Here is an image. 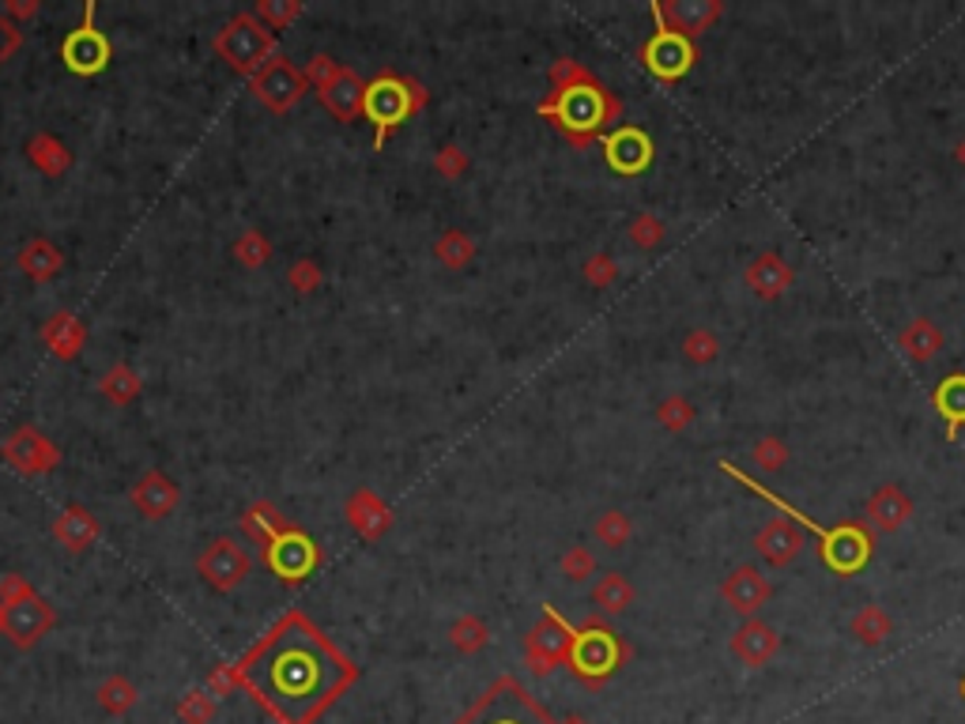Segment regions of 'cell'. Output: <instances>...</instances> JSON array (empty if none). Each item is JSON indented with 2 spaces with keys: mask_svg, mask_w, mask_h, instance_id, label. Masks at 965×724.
I'll use <instances>...</instances> for the list:
<instances>
[{
  "mask_svg": "<svg viewBox=\"0 0 965 724\" xmlns=\"http://www.w3.org/2000/svg\"><path fill=\"white\" fill-rule=\"evenodd\" d=\"M0 453H4V461L23 475H42V472H50L61 464L57 445H53L50 438H42L34 427H20L15 434H8L4 445H0Z\"/></svg>",
  "mask_w": 965,
  "mask_h": 724,
  "instance_id": "17",
  "label": "cell"
},
{
  "mask_svg": "<svg viewBox=\"0 0 965 724\" xmlns=\"http://www.w3.org/2000/svg\"><path fill=\"white\" fill-rule=\"evenodd\" d=\"M633 597H638V592H633L630 577L619 574V570L604 574L600 581L592 585V604L600 608V616H608V619L622 616V611H627L630 604H633Z\"/></svg>",
  "mask_w": 965,
  "mask_h": 724,
  "instance_id": "30",
  "label": "cell"
},
{
  "mask_svg": "<svg viewBox=\"0 0 965 724\" xmlns=\"http://www.w3.org/2000/svg\"><path fill=\"white\" fill-rule=\"evenodd\" d=\"M683 359L691 366H710L716 363V355H721V340H716L713 328H691V333L683 336Z\"/></svg>",
  "mask_w": 965,
  "mask_h": 724,
  "instance_id": "39",
  "label": "cell"
},
{
  "mask_svg": "<svg viewBox=\"0 0 965 724\" xmlns=\"http://www.w3.org/2000/svg\"><path fill=\"white\" fill-rule=\"evenodd\" d=\"M558 724H588L585 717H566V721H558Z\"/></svg>",
  "mask_w": 965,
  "mask_h": 724,
  "instance_id": "57",
  "label": "cell"
},
{
  "mask_svg": "<svg viewBox=\"0 0 965 724\" xmlns=\"http://www.w3.org/2000/svg\"><path fill=\"white\" fill-rule=\"evenodd\" d=\"M943 344H946V336L932 317H913L902 333H898V347H902L905 359H913V363L935 359V355L943 351Z\"/></svg>",
  "mask_w": 965,
  "mask_h": 724,
  "instance_id": "25",
  "label": "cell"
},
{
  "mask_svg": "<svg viewBox=\"0 0 965 724\" xmlns=\"http://www.w3.org/2000/svg\"><path fill=\"white\" fill-rule=\"evenodd\" d=\"M136 686L125 680V675H109V680L98 686V705H103L106 713H114V717H125L128 710L136 705Z\"/></svg>",
  "mask_w": 965,
  "mask_h": 724,
  "instance_id": "38",
  "label": "cell"
},
{
  "mask_svg": "<svg viewBox=\"0 0 965 724\" xmlns=\"http://www.w3.org/2000/svg\"><path fill=\"white\" fill-rule=\"evenodd\" d=\"M954 162H958V167L965 170V136H962L958 144H954Z\"/></svg>",
  "mask_w": 965,
  "mask_h": 724,
  "instance_id": "56",
  "label": "cell"
},
{
  "mask_svg": "<svg viewBox=\"0 0 965 724\" xmlns=\"http://www.w3.org/2000/svg\"><path fill=\"white\" fill-rule=\"evenodd\" d=\"M962 699H965V675H962Z\"/></svg>",
  "mask_w": 965,
  "mask_h": 724,
  "instance_id": "59",
  "label": "cell"
},
{
  "mask_svg": "<svg viewBox=\"0 0 965 724\" xmlns=\"http://www.w3.org/2000/svg\"><path fill=\"white\" fill-rule=\"evenodd\" d=\"M728 653L743 668H766L780 653V634L774 622L766 619H743L728 638Z\"/></svg>",
  "mask_w": 965,
  "mask_h": 724,
  "instance_id": "19",
  "label": "cell"
},
{
  "mask_svg": "<svg viewBox=\"0 0 965 724\" xmlns=\"http://www.w3.org/2000/svg\"><path fill=\"white\" fill-rule=\"evenodd\" d=\"M250 87H253V95L272 109V114H287V109L310 91V80H306V72L294 69L287 57H272L250 80Z\"/></svg>",
  "mask_w": 965,
  "mask_h": 724,
  "instance_id": "14",
  "label": "cell"
},
{
  "mask_svg": "<svg viewBox=\"0 0 965 724\" xmlns=\"http://www.w3.org/2000/svg\"><path fill=\"white\" fill-rule=\"evenodd\" d=\"M558 570L566 574V581H588V577L596 574V555L588 552V547L574 544L569 552L563 555V563H558Z\"/></svg>",
  "mask_w": 965,
  "mask_h": 724,
  "instance_id": "47",
  "label": "cell"
},
{
  "mask_svg": "<svg viewBox=\"0 0 965 724\" xmlns=\"http://www.w3.org/2000/svg\"><path fill=\"white\" fill-rule=\"evenodd\" d=\"M253 15L275 34V31H283V27H287L291 20H298V15H302V0H261Z\"/></svg>",
  "mask_w": 965,
  "mask_h": 724,
  "instance_id": "44",
  "label": "cell"
},
{
  "mask_svg": "<svg viewBox=\"0 0 965 724\" xmlns=\"http://www.w3.org/2000/svg\"><path fill=\"white\" fill-rule=\"evenodd\" d=\"M317 95H321V103L339 117V122H355V117H363L366 84L355 76L352 69H339V76L325 91H317Z\"/></svg>",
  "mask_w": 965,
  "mask_h": 724,
  "instance_id": "24",
  "label": "cell"
},
{
  "mask_svg": "<svg viewBox=\"0 0 965 724\" xmlns=\"http://www.w3.org/2000/svg\"><path fill=\"white\" fill-rule=\"evenodd\" d=\"M238 680L280 724H314L358 680V664L314 619L287 611L238 661Z\"/></svg>",
  "mask_w": 965,
  "mask_h": 724,
  "instance_id": "1",
  "label": "cell"
},
{
  "mask_svg": "<svg viewBox=\"0 0 965 724\" xmlns=\"http://www.w3.org/2000/svg\"><path fill=\"white\" fill-rule=\"evenodd\" d=\"M751 457H755V464L766 475H777L780 469L788 464V457H793V449H788L785 438L777 434H762L755 445H751Z\"/></svg>",
  "mask_w": 965,
  "mask_h": 724,
  "instance_id": "40",
  "label": "cell"
},
{
  "mask_svg": "<svg viewBox=\"0 0 965 724\" xmlns=\"http://www.w3.org/2000/svg\"><path fill=\"white\" fill-rule=\"evenodd\" d=\"M457 724H558L532 694L521 686V680L502 675L499 683L486 686V694Z\"/></svg>",
  "mask_w": 965,
  "mask_h": 724,
  "instance_id": "6",
  "label": "cell"
},
{
  "mask_svg": "<svg viewBox=\"0 0 965 724\" xmlns=\"http://www.w3.org/2000/svg\"><path fill=\"white\" fill-rule=\"evenodd\" d=\"M449 641H453L461 653H480V649L491 641V630H486V622H480L475 616H461L449 627Z\"/></svg>",
  "mask_w": 965,
  "mask_h": 724,
  "instance_id": "42",
  "label": "cell"
},
{
  "mask_svg": "<svg viewBox=\"0 0 965 724\" xmlns=\"http://www.w3.org/2000/svg\"><path fill=\"white\" fill-rule=\"evenodd\" d=\"M539 117H547L558 133L566 136L574 148H588L596 136H604L615 125L622 122V98L615 95L592 76V72H581L574 84L555 87L550 95L539 103Z\"/></svg>",
  "mask_w": 965,
  "mask_h": 724,
  "instance_id": "2",
  "label": "cell"
},
{
  "mask_svg": "<svg viewBox=\"0 0 965 724\" xmlns=\"http://www.w3.org/2000/svg\"><path fill=\"white\" fill-rule=\"evenodd\" d=\"M128 499H133V506H136V513H140V517L162 521V517H170V513L181 506V487L170 480L167 472H155L151 469V472H144V480L136 483Z\"/></svg>",
  "mask_w": 965,
  "mask_h": 724,
  "instance_id": "23",
  "label": "cell"
},
{
  "mask_svg": "<svg viewBox=\"0 0 965 724\" xmlns=\"http://www.w3.org/2000/svg\"><path fill=\"white\" fill-rule=\"evenodd\" d=\"M291 287L298 291V295H310V291L321 287V269L317 261H294V269L287 272Z\"/></svg>",
  "mask_w": 965,
  "mask_h": 724,
  "instance_id": "51",
  "label": "cell"
},
{
  "mask_svg": "<svg viewBox=\"0 0 965 724\" xmlns=\"http://www.w3.org/2000/svg\"><path fill=\"white\" fill-rule=\"evenodd\" d=\"M721 600L728 604L740 619H755L758 611L774 600V581H769L755 563H740L721 581Z\"/></svg>",
  "mask_w": 965,
  "mask_h": 724,
  "instance_id": "15",
  "label": "cell"
},
{
  "mask_svg": "<svg viewBox=\"0 0 965 724\" xmlns=\"http://www.w3.org/2000/svg\"><path fill=\"white\" fill-rule=\"evenodd\" d=\"M604 159H608V167L615 174H622V178H633V174L649 170V162H652L649 133H646V128H638V125L611 128V133L604 136Z\"/></svg>",
  "mask_w": 965,
  "mask_h": 724,
  "instance_id": "18",
  "label": "cell"
},
{
  "mask_svg": "<svg viewBox=\"0 0 965 724\" xmlns=\"http://www.w3.org/2000/svg\"><path fill=\"white\" fill-rule=\"evenodd\" d=\"M234 686H242V680H238V664H219L208 680V691L216 694V699L219 694H231Z\"/></svg>",
  "mask_w": 965,
  "mask_h": 724,
  "instance_id": "54",
  "label": "cell"
},
{
  "mask_svg": "<svg viewBox=\"0 0 965 724\" xmlns=\"http://www.w3.org/2000/svg\"><path fill=\"white\" fill-rule=\"evenodd\" d=\"M804 547H807V536L793 517H769L755 533V552L766 558L774 570L793 566L796 558L804 555Z\"/></svg>",
  "mask_w": 965,
  "mask_h": 724,
  "instance_id": "20",
  "label": "cell"
},
{
  "mask_svg": "<svg viewBox=\"0 0 965 724\" xmlns=\"http://www.w3.org/2000/svg\"><path fill=\"white\" fill-rule=\"evenodd\" d=\"M339 69H344V64L333 61V57H328V53H314V57H310V64H306V69H302V72H306V80H310V84H314L317 91H325V87L339 76Z\"/></svg>",
  "mask_w": 965,
  "mask_h": 724,
  "instance_id": "49",
  "label": "cell"
},
{
  "mask_svg": "<svg viewBox=\"0 0 965 724\" xmlns=\"http://www.w3.org/2000/svg\"><path fill=\"white\" fill-rule=\"evenodd\" d=\"M20 269L34 283H45V280H53L64 269V253L53 242H45V238H31V242L23 245V253H20Z\"/></svg>",
  "mask_w": 965,
  "mask_h": 724,
  "instance_id": "32",
  "label": "cell"
},
{
  "mask_svg": "<svg viewBox=\"0 0 965 724\" xmlns=\"http://www.w3.org/2000/svg\"><path fill=\"white\" fill-rule=\"evenodd\" d=\"M98 389H103L106 397L114 400V405H128V400L140 397V378H136V374L128 370L125 363H117L114 370L103 374V381H98Z\"/></svg>",
  "mask_w": 965,
  "mask_h": 724,
  "instance_id": "41",
  "label": "cell"
},
{
  "mask_svg": "<svg viewBox=\"0 0 965 724\" xmlns=\"http://www.w3.org/2000/svg\"><path fill=\"white\" fill-rule=\"evenodd\" d=\"M291 521H283V513L272 506V502H253L250 510H245V517H242V533L253 539L256 547H269L275 536L283 533V528H287Z\"/></svg>",
  "mask_w": 965,
  "mask_h": 724,
  "instance_id": "34",
  "label": "cell"
},
{
  "mask_svg": "<svg viewBox=\"0 0 965 724\" xmlns=\"http://www.w3.org/2000/svg\"><path fill=\"white\" fill-rule=\"evenodd\" d=\"M849 634L860 641V646L875 649V646H887L890 634H894V619L882 604H863V608L852 611L849 619Z\"/></svg>",
  "mask_w": 965,
  "mask_h": 724,
  "instance_id": "28",
  "label": "cell"
},
{
  "mask_svg": "<svg viewBox=\"0 0 965 724\" xmlns=\"http://www.w3.org/2000/svg\"><path fill=\"white\" fill-rule=\"evenodd\" d=\"M574 634L577 627H569L547 604L539 622L525 634V661L532 668V675H550L555 668H563L569 661V649H574Z\"/></svg>",
  "mask_w": 965,
  "mask_h": 724,
  "instance_id": "8",
  "label": "cell"
},
{
  "mask_svg": "<svg viewBox=\"0 0 965 724\" xmlns=\"http://www.w3.org/2000/svg\"><path fill=\"white\" fill-rule=\"evenodd\" d=\"M87 333H84V321H76L72 314H57L53 321H45L42 328V344L50 347L53 355H61V359H72V355L84 347Z\"/></svg>",
  "mask_w": 965,
  "mask_h": 724,
  "instance_id": "31",
  "label": "cell"
},
{
  "mask_svg": "<svg viewBox=\"0 0 965 724\" xmlns=\"http://www.w3.org/2000/svg\"><path fill=\"white\" fill-rule=\"evenodd\" d=\"M434 170H438L445 181H457V178H461V174L468 170V155H464L461 148H453V144H449V148H441V151L434 155Z\"/></svg>",
  "mask_w": 965,
  "mask_h": 724,
  "instance_id": "50",
  "label": "cell"
},
{
  "mask_svg": "<svg viewBox=\"0 0 965 724\" xmlns=\"http://www.w3.org/2000/svg\"><path fill=\"white\" fill-rule=\"evenodd\" d=\"M0 634H4V604H0Z\"/></svg>",
  "mask_w": 965,
  "mask_h": 724,
  "instance_id": "58",
  "label": "cell"
},
{
  "mask_svg": "<svg viewBox=\"0 0 965 724\" xmlns=\"http://www.w3.org/2000/svg\"><path fill=\"white\" fill-rule=\"evenodd\" d=\"M721 472H724V475H732L735 483H743V487H747V491H755L758 499H762V502H769V506H774L777 513H785V517H793L796 525L804 528V533H815V536H819V539H822V563L830 566V570L838 574V577H852V574L860 570V566H868L871 552H875V533H871L868 521H863V517L845 521V525H838V528H822L819 521L811 517V513L796 510L793 502H785V499H780V494H774V491L766 487V483H758L755 475L740 472L732 461H721Z\"/></svg>",
  "mask_w": 965,
  "mask_h": 724,
  "instance_id": "3",
  "label": "cell"
},
{
  "mask_svg": "<svg viewBox=\"0 0 965 724\" xmlns=\"http://www.w3.org/2000/svg\"><path fill=\"white\" fill-rule=\"evenodd\" d=\"M261 558L280 581L298 585L321 566V547H317V539L310 533H302L298 525H287L269 547H264Z\"/></svg>",
  "mask_w": 965,
  "mask_h": 724,
  "instance_id": "9",
  "label": "cell"
},
{
  "mask_svg": "<svg viewBox=\"0 0 965 724\" xmlns=\"http://www.w3.org/2000/svg\"><path fill=\"white\" fill-rule=\"evenodd\" d=\"M95 12H98L95 0H87V4H84V23L72 27V31L64 34V42H61V61H64V69H69L72 76H98V72L109 64V57H114L109 39L95 27Z\"/></svg>",
  "mask_w": 965,
  "mask_h": 724,
  "instance_id": "10",
  "label": "cell"
},
{
  "mask_svg": "<svg viewBox=\"0 0 965 724\" xmlns=\"http://www.w3.org/2000/svg\"><path fill=\"white\" fill-rule=\"evenodd\" d=\"M638 61L646 64V69L657 80H664V84H675V80H683L686 72L694 69L697 45L691 39H683V34H672V31H664V27H657V31H652L649 39L641 42Z\"/></svg>",
  "mask_w": 965,
  "mask_h": 724,
  "instance_id": "11",
  "label": "cell"
},
{
  "mask_svg": "<svg viewBox=\"0 0 965 724\" xmlns=\"http://www.w3.org/2000/svg\"><path fill=\"white\" fill-rule=\"evenodd\" d=\"M434 256H438L441 264H445V269L457 272V269H464V264L475 256V242L464 231H445L434 242Z\"/></svg>",
  "mask_w": 965,
  "mask_h": 724,
  "instance_id": "37",
  "label": "cell"
},
{
  "mask_svg": "<svg viewBox=\"0 0 965 724\" xmlns=\"http://www.w3.org/2000/svg\"><path fill=\"white\" fill-rule=\"evenodd\" d=\"M234 253H238V261H242L245 269H256V264H264L272 256V242L261 231H245L234 242Z\"/></svg>",
  "mask_w": 965,
  "mask_h": 724,
  "instance_id": "46",
  "label": "cell"
},
{
  "mask_svg": "<svg viewBox=\"0 0 965 724\" xmlns=\"http://www.w3.org/2000/svg\"><path fill=\"white\" fill-rule=\"evenodd\" d=\"M178 717L186 724H211L216 717V694L211 691H189L178 705Z\"/></svg>",
  "mask_w": 965,
  "mask_h": 724,
  "instance_id": "45",
  "label": "cell"
},
{
  "mask_svg": "<svg viewBox=\"0 0 965 724\" xmlns=\"http://www.w3.org/2000/svg\"><path fill=\"white\" fill-rule=\"evenodd\" d=\"M272 50H275V34L256 20L253 12H238L223 31L216 34V53L231 64L234 72L242 76H256L264 64L272 61Z\"/></svg>",
  "mask_w": 965,
  "mask_h": 724,
  "instance_id": "7",
  "label": "cell"
},
{
  "mask_svg": "<svg viewBox=\"0 0 965 724\" xmlns=\"http://www.w3.org/2000/svg\"><path fill=\"white\" fill-rule=\"evenodd\" d=\"M53 622H57L53 608L39 592H31V597H23L20 604H8L4 608V638L12 641L15 649H34L53 630Z\"/></svg>",
  "mask_w": 965,
  "mask_h": 724,
  "instance_id": "16",
  "label": "cell"
},
{
  "mask_svg": "<svg viewBox=\"0 0 965 724\" xmlns=\"http://www.w3.org/2000/svg\"><path fill=\"white\" fill-rule=\"evenodd\" d=\"M27 159H31L34 167L45 174V178H61V174L72 167L69 148H64L57 136H50V133H34L31 140H27Z\"/></svg>",
  "mask_w": 965,
  "mask_h": 724,
  "instance_id": "33",
  "label": "cell"
},
{
  "mask_svg": "<svg viewBox=\"0 0 965 724\" xmlns=\"http://www.w3.org/2000/svg\"><path fill=\"white\" fill-rule=\"evenodd\" d=\"M932 408L940 411L946 423V442H954L965 423V374H946V378L935 385Z\"/></svg>",
  "mask_w": 965,
  "mask_h": 724,
  "instance_id": "26",
  "label": "cell"
},
{
  "mask_svg": "<svg viewBox=\"0 0 965 724\" xmlns=\"http://www.w3.org/2000/svg\"><path fill=\"white\" fill-rule=\"evenodd\" d=\"M743 283H747V291H755L762 302H777L780 295H785V291H793L796 269L780 253L766 250V253H758L755 261L747 264V272H743Z\"/></svg>",
  "mask_w": 965,
  "mask_h": 724,
  "instance_id": "22",
  "label": "cell"
},
{
  "mask_svg": "<svg viewBox=\"0 0 965 724\" xmlns=\"http://www.w3.org/2000/svg\"><path fill=\"white\" fill-rule=\"evenodd\" d=\"M53 536H57L69 552H87L98 539V521L91 517L84 506H69L57 517V525H53Z\"/></svg>",
  "mask_w": 965,
  "mask_h": 724,
  "instance_id": "29",
  "label": "cell"
},
{
  "mask_svg": "<svg viewBox=\"0 0 965 724\" xmlns=\"http://www.w3.org/2000/svg\"><path fill=\"white\" fill-rule=\"evenodd\" d=\"M422 106H427V91L416 80H403L397 72H381L378 80H370L366 84L363 117L374 125V151H381L389 144V136L403 122H411Z\"/></svg>",
  "mask_w": 965,
  "mask_h": 724,
  "instance_id": "4",
  "label": "cell"
},
{
  "mask_svg": "<svg viewBox=\"0 0 965 724\" xmlns=\"http://www.w3.org/2000/svg\"><path fill=\"white\" fill-rule=\"evenodd\" d=\"M627 234H630V242L638 245V250H657V245L664 242L668 227H664V219H660L657 212H641V216L630 219Z\"/></svg>",
  "mask_w": 965,
  "mask_h": 724,
  "instance_id": "43",
  "label": "cell"
},
{
  "mask_svg": "<svg viewBox=\"0 0 965 724\" xmlns=\"http://www.w3.org/2000/svg\"><path fill=\"white\" fill-rule=\"evenodd\" d=\"M652 23L683 39H702L724 20V0H652Z\"/></svg>",
  "mask_w": 965,
  "mask_h": 724,
  "instance_id": "12",
  "label": "cell"
},
{
  "mask_svg": "<svg viewBox=\"0 0 965 724\" xmlns=\"http://www.w3.org/2000/svg\"><path fill=\"white\" fill-rule=\"evenodd\" d=\"M23 34H20V23H12L4 12H0V64H4L8 57H12L15 50H20Z\"/></svg>",
  "mask_w": 965,
  "mask_h": 724,
  "instance_id": "55",
  "label": "cell"
},
{
  "mask_svg": "<svg viewBox=\"0 0 965 724\" xmlns=\"http://www.w3.org/2000/svg\"><path fill=\"white\" fill-rule=\"evenodd\" d=\"M581 72H585V64H581V61H574V57H558V61L547 69L550 91H555V87H566V84H574V80L581 76Z\"/></svg>",
  "mask_w": 965,
  "mask_h": 724,
  "instance_id": "52",
  "label": "cell"
},
{
  "mask_svg": "<svg viewBox=\"0 0 965 724\" xmlns=\"http://www.w3.org/2000/svg\"><path fill=\"white\" fill-rule=\"evenodd\" d=\"M592 536L600 539L604 547H611V552H619V547H627V544H630V536H633V521H630L622 510H604L600 517H596V525H592Z\"/></svg>",
  "mask_w": 965,
  "mask_h": 724,
  "instance_id": "35",
  "label": "cell"
},
{
  "mask_svg": "<svg viewBox=\"0 0 965 724\" xmlns=\"http://www.w3.org/2000/svg\"><path fill=\"white\" fill-rule=\"evenodd\" d=\"M913 517V499L905 494L902 483H882L868 494L863 502V521H868L871 533H902Z\"/></svg>",
  "mask_w": 965,
  "mask_h": 724,
  "instance_id": "21",
  "label": "cell"
},
{
  "mask_svg": "<svg viewBox=\"0 0 965 724\" xmlns=\"http://www.w3.org/2000/svg\"><path fill=\"white\" fill-rule=\"evenodd\" d=\"M197 570L216 592H234L238 585L250 577L253 558H250V552H245L242 544H238V539L219 536V539H211V544L204 547V555L197 558Z\"/></svg>",
  "mask_w": 965,
  "mask_h": 724,
  "instance_id": "13",
  "label": "cell"
},
{
  "mask_svg": "<svg viewBox=\"0 0 965 724\" xmlns=\"http://www.w3.org/2000/svg\"><path fill=\"white\" fill-rule=\"evenodd\" d=\"M31 592L34 589H31V581H27L23 574H8L4 581H0V604H4V608H8V604H20L23 597H31Z\"/></svg>",
  "mask_w": 965,
  "mask_h": 724,
  "instance_id": "53",
  "label": "cell"
},
{
  "mask_svg": "<svg viewBox=\"0 0 965 724\" xmlns=\"http://www.w3.org/2000/svg\"><path fill=\"white\" fill-rule=\"evenodd\" d=\"M585 280L592 283V287H611L615 280H619V261H615L611 253H592L585 261Z\"/></svg>",
  "mask_w": 965,
  "mask_h": 724,
  "instance_id": "48",
  "label": "cell"
},
{
  "mask_svg": "<svg viewBox=\"0 0 965 724\" xmlns=\"http://www.w3.org/2000/svg\"><path fill=\"white\" fill-rule=\"evenodd\" d=\"M630 661V646L622 641L600 616L585 619L574 634V649H569L566 668L577 675L585 686H604Z\"/></svg>",
  "mask_w": 965,
  "mask_h": 724,
  "instance_id": "5",
  "label": "cell"
},
{
  "mask_svg": "<svg viewBox=\"0 0 965 724\" xmlns=\"http://www.w3.org/2000/svg\"><path fill=\"white\" fill-rule=\"evenodd\" d=\"M694 419H697V408L683 397V392H672V397H664L657 405V423L664 427L668 434H683Z\"/></svg>",
  "mask_w": 965,
  "mask_h": 724,
  "instance_id": "36",
  "label": "cell"
},
{
  "mask_svg": "<svg viewBox=\"0 0 965 724\" xmlns=\"http://www.w3.org/2000/svg\"><path fill=\"white\" fill-rule=\"evenodd\" d=\"M347 521H352V525H355L366 539H374V536H381L385 528H389V521H392V517H389V506H385L378 494L363 487V491H355V494H352V502H347Z\"/></svg>",
  "mask_w": 965,
  "mask_h": 724,
  "instance_id": "27",
  "label": "cell"
}]
</instances>
